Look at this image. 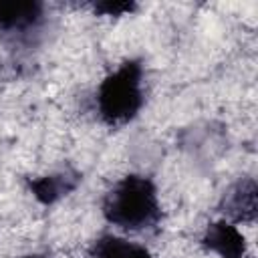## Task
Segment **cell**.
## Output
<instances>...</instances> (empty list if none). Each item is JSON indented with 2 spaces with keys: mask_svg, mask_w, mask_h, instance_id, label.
Returning <instances> with one entry per match:
<instances>
[{
  "mask_svg": "<svg viewBox=\"0 0 258 258\" xmlns=\"http://www.w3.org/2000/svg\"><path fill=\"white\" fill-rule=\"evenodd\" d=\"M101 214L105 222L121 232H147L161 222V198L153 177L125 173L103 196Z\"/></svg>",
  "mask_w": 258,
  "mask_h": 258,
  "instance_id": "cell-1",
  "label": "cell"
},
{
  "mask_svg": "<svg viewBox=\"0 0 258 258\" xmlns=\"http://www.w3.org/2000/svg\"><path fill=\"white\" fill-rule=\"evenodd\" d=\"M145 105V64L125 58L111 69L95 91V111L103 125L121 129L135 121Z\"/></svg>",
  "mask_w": 258,
  "mask_h": 258,
  "instance_id": "cell-2",
  "label": "cell"
},
{
  "mask_svg": "<svg viewBox=\"0 0 258 258\" xmlns=\"http://www.w3.org/2000/svg\"><path fill=\"white\" fill-rule=\"evenodd\" d=\"M46 4L38 0H0V36L14 44H32L46 26Z\"/></svg>",
  "mask_w": 258,
  "mask_h": 258,
  "instance_id": "cell-3",
  "label": "cell"
},
{
  "mask_svg": "<svg viewBox=\"0 0 258 258\" xmlns=\"http://www.w3.org/2000/svg\"><path fill=\"white\" fill-rule=\"evenodd\" d=\"M218 212L222 220L236 226L252 224L258 216V185L254 177H240L220 198Z\"/></svg>",
  "mask_w": 258,
  "mask_h": 258,
  "instance_id": "cell-4",
  "label": "cell"
},
{
  "mask_svg": "<svg viewBox=\"0 0 258 258\" xmlns=\"http://www.w3.org/2000/svg\"><path fill=\"white\" fill-rule=\"evenodd\" d=\"M200 244L206 252L218 258H250L248 256V242L240 226L228 220H214L206 226Z\"/></svg>",
  "mask_w": 258,
  "mask_h": 258,
  "instance_id": "cell-5",
  "label": "cell"
},
{
  "mask_svg": "<svg viewBox=\"0 0 258 258\" xmlns=\"http://www.w3.org/2000/svg\"><path fill=\"white\" fill-rule=\"evenodd\" d=\"M81 183V173L73 169H56L40 175H32L26 179L28 194L40 206H54L67 196H71Z\"/></svg>",
  "mask_w": 258,
  "mask_h": 258,
  "instance_id": "cell-6",
  "label": "cell"
},
{
  "mask_svg": "<svg viewBox=\"0 0 258 258\" xmlns=\"http://www.w3.org/2000/svg\"><path fill=\"white\" fill-rule=\"evenodd\" d=\"M89 254L91 258H153V254L143 244L115 232L97 236L89 246Z\"/></svg>",
  "mask_w": 258,
  "mask_h": 258,
  "instance_id": "cell-7",
  "label": "cell"
},
{
  "mask_svg": "<svg viewBox=\"0 0 258 258\" xmlns=\"http://www.w3.org/2000/svg\"><path fill=\"white\" fill-rule=\"evenodd\" d=\"M91 10L97 16H109V18H123L131 16L139 10V4L135 0H97L91 2Z\"/></svg>",
  "mask_w": 258,
  "mask_h": 258,
  "instance_id": "cell-8",
  "label": "cell"
},
{
  "mask_svg": "<svg viewBox=\"0 0 258 258\" xmlns=\"http://www.w3.org/2000/svg\"><path fill=\"white\" fill-rule=\"evenodd\" d=\"M18 258H52V256L46 254V252H26V254H22Z\"/></svg>",
  "mask_w": 258,
  "mask_h": 258,
  "instance_id": "cell-9",
  "label": "cell"
}]
</instances>
